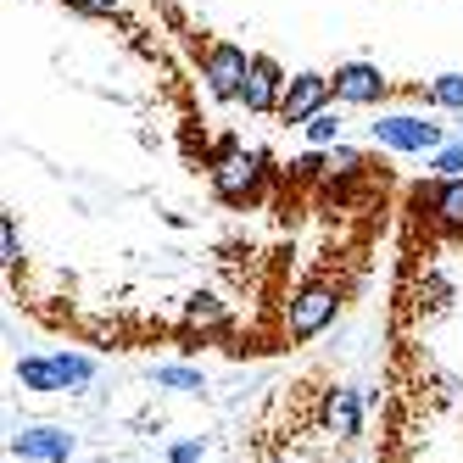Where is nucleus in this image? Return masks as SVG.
<instances>
[{
  "mask_svg": "<svg viewBox=\"0 0 463 463\" xmlns=\"http://www.w3.org/2000/svg\"><path fill=\"white\" fill-rule=\"evenodd\" d=\"M168 463H202V441H179V447L168 452Z\"/></svg>",
  "mask_w": 463,
  "mask_h": 463,
  "instance_id": "aec40b11",
  "label": "nucleus"
},
{
  "mask_svg": "<svg viewBox=\"0 0 463 463\" xmlns=\"http://www.w3.org/2000/svg\"><path fill=\"white\" fill-rule=\"evenodd\" d=\"M51 363H56V374H61V385H68V391H79V385H90V380H95V357H79V352H51Z\"/></svg>",
  "mask_w": 463,
  "mask_h": 463,
  "instance_id": "ddd939ff",
  "label": "nucleus"
},
{
  "mask_svg": "<svg viewBox=\"0 0 463 463\" xmlns=\"http://www.w3.org/2000/svg\"><path fill=\"white\" fill-rule=\"evenodd\" d=\"M307 140H313V146H335V140H341V112L324 107V112L307 123Z\"/></svg>",
  "mask_w": 463,
  "mask_h": 463,
  "instance_id": "dca6fc26",
  "label": "nucleus"
},
{
  "mask_svg": "<svg viewBox=\"0 0 463 463\" xmlns=\"http://www.w3.org/2000/svg\"><path fill=\"white\" fill-rule=\"evenodd\" d=\"M73 12H84V17H118V6L123 0H68Z\"/></svg>",
  "mask_w": 463,
  "mask_h": 463,
  "instance_id": "6ab92c4d",
  "label": "nucleus"
},
{
  "mask_svg": "<svg viewBox=\"0 0 463 463\" xmlns=\"http://www.w3.org/2000/svg\"><path fill=\"white\" fill-rule=\"evenodd\" d=\"M413 95H424V101H436V107H452V112H463V73H441L430 90H413Z\"/></svg>",
  "mask_w": 463,
  "mask_h": 463,
  "instance_id": "2eb2a0df",
  "label": "nucleus"
},
{
  "mask_svg": "<svg viewBox=\"0 0 463 463\" xmlns=\"http://www.w3.org/2000/svg\"><path fill=\"white\" fill-rule=\"evenodd\" d=\"M17 380H23L28 391H40V396H56V391H68V385H61V374H56V363H51V357H23V363H17Z\"/></svg>",
  "mask_w": 463,
  "mask_h": 463,
  "instance_id": "9b49d317",
  "label": "nucleus"
},
{
  "mask_svg": "<svg viewBox=\"0 0 463 463\" xmlns=\"http://www.w3.org/2000/svg\"><path fill=\"white\" fill-rule=\"evenodd\" d=\"M0 251H6V269H17L23 251H17V218H12V213L0 218Z\"/></svg>",
  "mask_w": 463,
  "mask_h": 463,
  "instance_id": "a211bd4d",
  "label": "nucleus"
},
{
  "mask_svg": "<svg viewBox=\"0 0 463 463\" xmlns=\"http://www.w3.org/2000/svg\"><path fill=\"white\" fill-rule=\"evenodd\" d=\"M324 430L335 441H357L363 436V396L357 391H346V385H335L324 396Z\"/></svg>",
  "mask_w": 463,
  "mask_h": 463,
  "instance_id": "1a4fd4ad",
  "label": "nucleus"
},
{
  "mask_svg": "<svg viewBox=\"0 0 463 463\" xmlns=\"http://www.w3.org/2000/svg\"><path fill=\"white\" fill-rule=\"evenodd\" d=\"M269 463H290V458H269Z\"/></svg>",
  "mask_w": 463,
  "mask_h": 463,
  "instance_id": "412c9836",
  "label": "nucleus"
},
{
  "mask_svg": "<svg viewBox=\"0 0 463 463\" xmlns=\"http://www.w3.org/2000/svg\"><path fill=\"white\" fill-rule=\"evenodd\" d=\"M329 101H335V84L324 73H296V79H285V95H279V123L307 128Z\"/></svg>",
  "mask_w": 463,
  "mask_h": 463,
  "instance_id": "7ed1b4c3",
  "label": "nucleus"
},
{
  "mask_svg": "<svg viewBox=\"0 0 463 463\" xmlns=\"http://www.w3.org/2000/svg\"><path fill=\"white\" fill-rule=\"evenodd\" d=\"M151 385H156V391H179V396L207 391L202 369H184V363H162V369H151Z\"/></svg>",
  "mask_w": 463,
  "mask_h": 463,
  "instance_id": "f8f14e48",
  "label": "nucleus"
},
{
  "mask_svg": "<svg viewBox=\"0 0 463 463\" xmlns=\"http://www.w3.org/2000/svg\"><path fill=\"white\" fill-rule=\"evenodd\" d=\"M419 207L436 218L441 229H452V235H463V179H441V184H430L419 190Z\"/></svg>",
  "mask_w": 463,
  "mask_h": 463,
  "instance_id": "9d476101",
  "label": "nucleus"
},
{
  "mask_svg": "<svg viewBox=\"0 0 463 463\" xmlns=\"http://www.w3.org/2000/svg\"><path fill=\"white\" fill-rule=\"evenodd\" d=\"M279 95H285V73H279V61L274 56H251V73H246V90H241V101L246 112H279Z\"/></svg>",
  "mask_w": 463,
  "mask_h": 463,
  "instance_id": "6e6552de",
  "label": "nucleus"
},
{
  "mask_svg": "<svg viewBox=\"0 0 463 463\" xmlns=\"http://www.w3.org/2000/svg\"><path fill=\"white\" fill-rule=\"evenodd\" d=\"M262 162L257 151H241L235 140L218 146V162H213V190L223 195V202H251V195L262 190Z\"/></svg>",
  "mask_w": 463,
  "mask_h": 463,
  "instance_id": "f03ea898",
  "label": "nucleus"
},
{
  "mask_svg": "<svg viewBox=\"0 0 463 463\" xmlns=\"http://www.w3.org/2000/svg\"><path fill=\"white\" fill-rule=\"evenodd\" d=\"M12 452L28 458V463H68L73 458V436L56 424H23L12 436Z\"/></svg>",
  "mask_w": 463,
  "mask_h": 463,
  "instance_id": "0eeeda50",
  "label": "nucleus"
},
{
  "mask_svg": "<svg viewBox=\"0 0 463 463\" xmlns=\"http://www.w3.org/2000/svg\"><path fill=\"white\" fill-rule=\"evenodd\" d=\"M436 174L441 179H463V140L447 146V151H436Z\"/></svg>",
  "mask_w": 463,
  "mask_h": 463,
  "instance_id": "f3484780",
  "label": "nucleus"
},
{
  "mask_svg": "<svg viewBox=\"0 0 463 463\" xmlns=\"http://www.w3.org/2000/svg\"><path fill=\"white\" fill-rule=\"evenodd\" d=\"M246 73H251V56L241 45H207L202 51V79H207V90L218 101H235L246 90Z\"/></svg>",
  "mask_w": 463,
  "mask_h": 463,
  "instance_id": "20e7f679",
  "label": "nucleus"
},
{
  "mask_svg": "<svg viewBox=\"0 0 463 463\" xmlns=\"http://www.w3.org/2000/svg\"><path fill=\"white\" fill-rule=\"evenodd\" d=\"M369 135H374V146H391V151H436L441 146V123L396 112V118H374Z\"/></svg>",
  "mask_w": 463,
  "mask_h": 463,
  "instance_id": "39448f33",
  "label": "nucleus"
},
{
  "mask_svg": "<svg viewBox=\"0 0 463 463\" xmlns=\"http://www.w3.org/2000/svg\"><path fill=\"white\" fill-rule=\"evenodd\" d=\"M341 313V290L329 285V279H307L302 290L290 296V307H285V335L290 341H313L318 329H329Z\"/></svg>",
  "mask_w": 463,
  "mask_h": 463,
  "instance_id": "f257e3e1",
  "label": "nucleus"
},
{
  "mask_svg": "<svg viewBox=\"0 0 463 463\" xmlns=\"http://www.w3.org/2000/svg\"><path fill=\"white\" fill-rule=\"evenodd\" d=\"M184 324H190V329H223V324H229V313H223L218 296H190Z\"/></svg>",
  "mask_w": 463,
  "mask_h": 463,
  "instance_id": "4468645a",
  "label": "nucleus"
},
{
  "mask_svg": "<svg viewBox=\"0 0 463 463\" xmlns=\"http://www.w3.org/2000/svg\"><path fill=\"white\" fill-rule=\"evenodd\" d=\"M329 84H335L341 107H380L391 95V84H385V73L374 68V61H346V68L329 73Z\"/></svg>",
  "mask_w": 463,
  "mask_h": 463,
  "instance_id": "423d86ee",
  "label": "nucleus"
}]
</instances>
